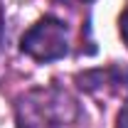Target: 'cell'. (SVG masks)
Listing matches in <instances>:
<instances>
[{"instance_id": "cell-1", "label": "cell", "mask_w": 128, "mask_h": 128, "mask_svg": "<svg viewBox=\"0 0 128 128\" xmlns=\"http://www.w3.org/2000/svg\"><path fill=\"white\" fill-rule=\"evenodd\" d=\"M15 113L17 128H74L81 108L62 86H37L17 98Z\"/></svg>"}, {"instance_id": "cell-2", "label": "cell", "mask_w": 128, "mask_h": 128, "mask_svg": "<svg viewBox=\"0 0 128 128\" xmlns=\"http://www.w3.org/2000/svg\"><path fill=\"white\" fill-rule=\"evenodd\" d=\"M20 49L34 62H57L69 54V27L54 15H44L22 34Z\"/></svg>"}, {"instance_id": "cell-3", "label": "cell", "mask_w": 128, "mask_h": 128, "mask_svg": "<svg viewBox=\"0 0 128 128\" xmlns=\"http://www.w3.org/2000/svg\"><path fill=\"white\" fill-rule=\"evenodd\" d=\"M76 84L81 91L91 96H101V94L113 96L121 91H128V69L121 64H113L106 69H89L76 76Z\"/></svg>"}, {"instance_id": "cell-4", "label": "cell", "mask_w": 128, "mask_h": 128, "mask_svg": "<svg viewBox=\"0 0 128 128\" xmlns=\"http://www.w3.org/2000/svg\"><path fill=\"white\" fill-rule=\"evenodd\" d=\"M118 25H121V37H123V42L128 44V5L123 8V12H121V20H118Z\"/></svg>"}, {"instance_id": "cell-5", "label": "cell", "mask_w": 128, "mask_h": 128, "mask_svg": "<svg viewBox=\"0 0 128 128\" xmlns=\"http://www.w3.org/2000/svg\"><path fill=\"white\" fill-rule=\"evenodd\" d=\"M116 128H128V101L123 104V108L118 111V118H116Z\"/></svg>"}, {"instance_id": "cell-6", "label": "cell", "mask_w": 128, "mask_h": 128, "mask_svg": "<svg viewBox=\"0 0 128 128\" xmlns=\"http://www.w3.org/2000/svg\"><path fill=\"white\" fill-rule=\"evenodd\" d=\"M64 5H89V2H94V0H59Z\"/></svg>"}]
</instances>
